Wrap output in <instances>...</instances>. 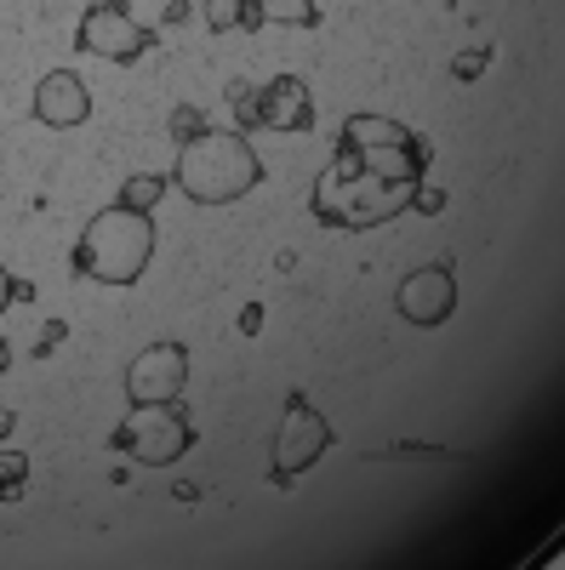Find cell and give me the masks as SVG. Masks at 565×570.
I'll return each mask as SVG.
<instances>
[{
	"label": "cell",
	"mask_w": 565,
	"mask_h": 570,
	"mask_svg": "<svg viewBox=\"0 0 565 570\" xmlns=\"http://www.w3.org/2000/svg\"><path fill=\"white\" fill-rule=\"evenodd\" d=\"M155 257V217L131 206H104L75 240V274L98 285H137Z\"/></svg>",
	"instance_id": "cell-3"
},
{
	"label": "cell",
	"mask_w": 565,
	"mask_h": 570,
	"mask_svg": "<svg viewBox=\"0 0 565 570\" xmlns=\"http://www.w3.org/2000/svg\"><path fill=\"white\" fill-rule=\"evenodd\" d=\"M7 303H29V285H23L7 263H0V314H7Z\"/></svg>",
	"instance_id": "cell-20"
},
{
	"label": "cell",
	"mask_w": 565,
	"mask_h": 570,
	"mask_svg": "<svg viewBox=\"0 0 565 570\" xmlns=\"http://www.w3.org/2000/svg\"><path fill=\"white\" fill-rule=\"evenodd\" d=\"M172 188V177H160V171H137V177H126L120 183V206H131V212H155V200Z\"/></svg>",
	"instance_id": "cell-13"
},
{
	"label": "cell",
	"mask_w": 565,
	"mask_h": 570,
	"mask_svg": "<svg viewBox=\"0 0 565 570\" xmlns=\"http://www.w3.org/2000/svg\"><path fill=\"white\" fill-rule=\"evenodd\" d=\"M195 422H188V411L177 400H155V405H131L120 422H115V434L109 445L131 462H144V468H166L177 456L195 451Z\"/></svg>",
	"instance_id": "cell-5"
},
{
	"label": "cell",
	"mask_w": 565,
	"mask_h": 570,
	"mask_svg": "<svg viewBox=\"0 0 565 570\" xmlns=\"http://www.w3.org/2000/svg\"><path fill=\"white\" fill-rule=\"evenodd\" d=\"M394 308L406 325H446L457 308V268L451 263H422L400 279Z\"/></svg>",
	"instance_id": "cell-9"
},
{
	"label": "cell",
	"mask_w": 565,
	"mask_h": 570,
	"mask_svg": "<svg viewBox=\"0 0 565 570\" xmlns=\"http://www.w3.org/2000/svg\"><path fill=\"white\" fill-rule=\"evenodd\" d=\"M257 183H263V160L241 131H201L195 142H183L172 166V188H183V200L195 206H228L252 195Z\"/></svg>",
	"instance_id": "cell-2"
},
{
	"label": "cell",
	"mask_w": 565,
	"mask_h": 570,
	"mask_svg": "<svg viewBox=\"0 0 565 570\" xmlns=\"http://www.w3.org/2000/svg\"><path fill=\"white\" fill-rule=\"evenodd\" d=\"M35 120L52 126V131H75L91 120V91L75 69H52L35 86Z\"/></svg>",
	"instance_id": "cell-11"
},
{
	"label": "cell",
	"mask_w": 565,
	"mask_h": 570,
	"mask_svg": "<svg viewBox=\"0 0 565 570\" xmlns=\"http://www.w3.org/2000/svg\"><path fill=\"white\" fill-rule=\"evenodd\" d=\"M206 23L212 35H252L263 29V12H257V0H206Z\"/></svg>",
	"instance_id": "cell-12"
},
{
	"label": "cell",
	"mask_w": 565,
	"mask_h": 570,
	"mask_svg": "<svg viewBox=\"0 0 565 570\" xmlns=\"http://www.w3.org/2000/svg\"><path fill=\"white\" fill-rule=\"evenodd\" d=\"M411 195H417V183H394V177H383V171L360 166L343 142H338L332 166H325L320 183L309 188V212H314L325 228H383V223H394L400 212H411Z\"/></svg>",
	"instance_id": "cell-1"
},
{
	"label": "cell",
	"mask_w": 565,
	"mask_h": 570,
	"mask_svg": "<svg viewBox=\"0 0 565 570\" xmlns=\"http://www.w3.org/2000/svg\"><path fill=\"white\" fill-rule=\"evenodd\" d=\"M12 422H18V416H12L7 405H0V445H7V434H12Z\"/></svg>",
	"instance_id": "cell-24"
},
{
	"label": "cell",
	"mask_w": 565,
	"mask_h": 570,
	"mask_svg": "<svg viewBox=\"0 0 565 570\" xmlns=\"http://www.w3.org/2000/svg\"><path fill=\"white\" fill-rule=\"evenodd\" d=\"M23 485H29V451L0 445V502H18Z\"/></svg>",
	"instance_id": "cell-15"
},
{
	"label": "cell",
	"mask_w": 565,
	"mask_h": 570,
	"mask_svg": "<svg viewBox=\"0 0 565 570\" xmlns=\"http://www.w3.org/2000/svg\"><path fill=\"white\" fill-rule=\"evenodd\" d=\"M338 142L371 171H383L394 183H422V171H429V142H422L411 126L389 120V115H349Z\"/></svg>",
	"instance_id": "cell-4"
},
{
	"label": "cell",
	"mask_w": 565,
	"mask_h": 570,
	"mask_svg": "<svg viewBox=\"0 0 565 570\" xmlns=\"http://www.w3.org/2000/svg\"><path fill=\"white\" fill-rule=\"evenodd\" d=\"M486 63H491V46H468V52L451 63V75H457V80H480Z\"/></svg>",
	"instance_id": "cell-18"
},
{
	"label": "cell",
	"mask_w": 565,
	"mask_h": 570,
	"mask_svg": "<svg viewBox=\"0 0 565 570\" xmlns=\"http://www.w3.org/2000/svg\"><path fill=\"white\" fill-rule=\"evenodd\" d=\"M75 46L91 58H109V63H137L155 46V29L137 23V12L126 0H98V7H86L80 29H75Z\"/></svg>",
	"instance_id": "cell-8"
},
{
	"label": "cell",
	"mask_w": 565,
	"mask_h": 570,
	"mask_svg": "<svg viewBox=\"0 0 565 570\" xmlns=\"http://www.w3.org/2000/svg\"><path fill=\"white\" fill-rule=\"evenodd\" d=\"M64 337H69V325H64V320H58V325H46V331H40V343H35V354L46 360V354H52V348H58Z\"/></svg>",
	"instance_id": "cell-21"
},
{
	"label": "cell",
	"mask_w": 565,
	"mask_h": 570,
	"mask_svg": "<svg viewBox=\"0 0 565 570\" xmlns=\"http://www.w3.org/2000/svg\"><path fill=\"white\" fill-rule=\"evenodd\" d=\"M383 456H400V462H462L468 451H446V445H417V440H406V445H394V451H383Z\"/></svg>",
	"instance_id": "cell-16"
},
{
	"label": "cell",
	"mask_w": 565,
	"mask_h": 570,
	"mask_svg": "<svg viewBox=\"0 0 565 570\" xmlns=\"http://www.w3.org/2000/svg\"><path fill=\"white\" fill-rule=\"evenodd\" d=\"M201 131H212V126H206V115H201L195 104H183V109H172V137H177V149H183V142H195Z\"/></svg>",
	"instance_id": "cell-17"
},
{
	"label": "cell",
	"mask_w": 565,
	"mask_h": 570,
	"mask_svg": "<svg viewBox=\"0 0 565 570\" xmlns=\"http://www.w3.org/2000/svg\"><path fill=\"white\" fill-rule=\"evenodd\" d=\"M234 131H314V98L303 75H274L263 86H234Z\"/></svg>",
	"instance_id": "cell-7"
},
{
	"label": "cell",
	"mask_w": 565,
	"mask_h": 570,
	"mask_svg": "<svg viewBox=\"0 0 565 570\" xmlns=\"http://www.w3.org/2000/svg\"><path fill=\"white\" fill-rule=\"evenodd\" d=\"M263 23H292V29H314L320 23V0H257Z\"/></svg>",
	"instance_id": "cell-14"
},
{
	"label": "cell",
	"mask_w": 565,
	"mask_h": 570,
	"mask_svg": "<svg viewBox=\"0 0 565 570\" xmlns=\"http://www.w3.org/2000/svg\"><path fill=\"white\" fill-rule=\"evenodd\" d=\"M188 12H195L188 0H166V23H188Z\"/></svg>",
	"instance_id": "cell-23"
},
{
	"label": "cell",
	"mask_w": 565,
	"mask_h": 570,
	"mask_svg": "<svg viewBox=\"0 0 565 570\" xmlns=\"http://www.w3.org/2000/svg\"><path fill=\"white\" fill-rule=\"evenodd\" d=\"M188 383V348L183 343H149L126 365V400L131 405H155V400H177Z\"/></svg>",
	"instance_id": "cell-10"
},
{
	"label": "cell",
	"mask_w": 565,
	"mask_h": 570,
	"mask_svg": "<svg viewBox=\"0 0 565 570\" xmlns=\"http://www.w3.org/2000/svg\"><path fill=\"white\" fill-rule=\"evenodd\" d=\"M241 331H246V337H257V331H263V308H257V303H246V314H241Z\"/></svg>",
	"instance_id": "cell-22"
},
{
	"label": "cell",
	"mask_w": 565,
	"mask_h": 570,
	"mask_svg": "<svg viewBox=\"0 0 565 570\" xmlns=\"http://www.w3.org/2000/svg\"><path fill=\"white\" fill-rule=\"evenodd\" d=\"M12 371V348H7V337H0V376Z\"/></svg>",
	"instance_id": "cell-25"
},
{
	"label": "cell",
	"mask_w": 565,
	"mask_h": 570,
	"mask_svg": "<svg viewBox=\"0 0 565 570\" xmlns=\"http://www.w3.org/2000/svg\"><path fill=\"white\" fill-rule=\"evenodd\" d=\"M332 422H325V411H314L309 405V394L303 389H292L286 394V416H280V428H274V462H269V480H274V491H286V485H298L303 473L332 451Z\"/></svg>",
	"instance_id": "cell-6"
},
{
	"label": "cell",
	"mask_w": 565,
	"mask_h": 570,
	"mask_svg": "<svg viewBox=\"0 0 565 570\" xmlns=\"http://www.w3.org/2000/svg\"><path fill=\"white\" fill-rule=\"evenodd\" d=\"M411 212H422V217H440V212H446V188H435V183H417Z\"/></svg>",
	"instance_id": "cell-19"
}]
</instances>
